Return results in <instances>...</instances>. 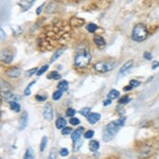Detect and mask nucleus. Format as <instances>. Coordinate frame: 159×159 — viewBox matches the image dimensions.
Here are the masks:
<instances>
[{
  "label": "nucleus",
  "instance_id": "35",
  "mask_svg": "<svg viewBox=\"0 0 159 159\" xmlns=\"http://www.w3.org/2000/svg\"><path fill=\"white\" fill-rule=\"evenodd\" d=\"M72 128L71 127H65L64 130H62V134L63 135H69V134H72Z\"/></svg>",
  "mask_w": 159,
  "mask_h": 159
},
{
  "label": "nucleus",
  "instance_id": "16",
  "mask_svg": "<svg viewBox=\"0 0 159 159\" xmlns=\"http://www.w3.org/2000/svg\"><path fill=\"white\" fill-rule=\"evenodd\" d=\"M93 40H94V43H96V46H99V47L105 46V40H104V38L101 36V35H96V36L93 37Z\"/></svg>",
  "mask_w": 159,
  "mask_h": 159
},
{
  "label": "nucleus",
  "instance_id": "23",
  "mask_svg": "<svg viewBox=\"0 0 159 159\" xmlns=\"http://www.w3.org/2000/svg\"><path fill=\"white\" fill-rule=\"evenodd\" d=\"M63 52H64V50H58V51H56V52L52 55V57H51L50 63H54V60H57V58L60 57V56L62 55V54H63Z\"/></svg>",
  "mask_w": 159,
  "mask_h": 159
},
{
  "label": "nucleus",
  "instance_id": "11",
  "mask_svg": "<svg viewBox=\"0 0 159 159\" xmlns=\"http://www.w3.org/2000/svg\"><path fill=\"white\" fill-rule=\"evenodd\" d=\"M83 132H84V127H80V128H77V130H73V132L71 134V139H72L73 141H77V140L81 139Z\"/></svg>",
  "mask_w": 159,
  "mask_h": 159
},
{
  "label": "nucleus",
  "instance_id": "6",
  "mask_svg": "<svg viewBox=\"0 0 159 159\" xmlns=\"http://www.w3.org/2000/svg\"><path fill=\"white\" fill-rule=\"evenodd\" d=\"M2 99L4 100L5 102H9V103H12V102H16L19 101L21 98L17 94L13 93V92H5V93H2Z\"/></svg>",
  "mask_w": 159,
  "mask_h": 159
},
{
  "label": "nucleus",
  "instance_id": "31",
  "mask_svg": "<svg viewBox=\"0 0 159 159\" xmlns=\"http://www.w3.org/2000/svg\"><path fill=\"white\" fill-rule=\"evenodd\" d=\"M74 142V146H73V151H77V149L81 147V145H82V140L79 139L77 140V141H73Z\"/></svg>",
  "mask_w": 159,
  "mask_h": 159
},
{
  "label": "nucleus",
  "instance_id": "5",
  "mask_svg": "<svg viewBox=\"0 0 159 159\" xmlns=\"http://www.w3.org/2000/svg\"><path fill=\"white\" fill-rule=\"evenodd\" d=\"M13 57H14V54H13L12 51H10L9 49L2 50V52H1V60L2 62L9 64L13 60Z\"/></svg>",
  "mask_w": 159,
  "mask_h": 159
},
{
  "label": "nucleus",
  "instance_id": "24",
  "mask_svg": "<svg viewBox=\"0 0 159 159\" xmlns=\"http://www.w3.org/2000/svg\"><path fill=\"white\" fill-rule=\"evenodd\" d=\"M10 107L13 111H15V113H18V111L20 110V106L17 102H12V103H10Z\"/></svg>",
  "mask_w": 159,
  "mask_h": 159
},
{
  "label": "nucleus",
  "instance_id": "41",
  "mask_svg": "<svg viewBox=\"0 0 159 159\" xmlns=\"http://www.w3.org/2000/svg\"><path fill=\"white\" fill-rule=\"evenodd\" d=\"M47 99V96H36V100H38V101H45V100Z\"/></svg>",
  "mask_w": 159,
  "mask_h": 159
},
{
  "label": "nucleus",
  "instance_id": "38",
  "mask_svg": "<svg viewBox=\"0 0 159 159\" xmlns=\"http://www.w3.org/2000/svg\"><path fill=\"white\" fill-rule=\"evenodd\" d=\"M60 156L65 157V156H67V155L69 154V151H68L67 149H60Z\"/></svg>",
  "mask_w": 159,
  "mask_h": 159
},
{
  "label": "nucleus",
  "instance_id": "44",
  "mask_svg": "<svg viewBox=\"0 0 159 159\" xmlns=\"http://www.w3.org/2000/svg\"><path fill=\"white\" fill-rule=\"evenodd\" d=\"M157 67H159V62H154L152 65V69H156Z\"/></svg>",
  "mask_w": 159,
  "mask_h": 159
},
{
  "label": "nucleus",
  "instance_id": "30",
  "mask_svg": "<svg viewBox=\"0 0 159 159\" xmlns=\"http://www.w3.org/2000/svg\"><path fill=\"white\" fill-rule=\"evenodd\" d=\"M47 142H48V139H47V137H43V140H41V144H40V151H41V152H43V151H45V149H46Z\"/></svg>",
  "mask_w": 159,
  "mask_h": 159
},
{
  "label": "nucleus",
  "instance_id": "14",
  "mask_svg": "<svg viewBox=\"0 0 159 159\" xmlns=\"http://www.w3.org/2000/svg\"><path fill=\"white\" fill-rule=\"evenodd\" d=\"M57 90L62 91L63 93L65 91H67V90H68V82H67V81H60V82L58 83V85H57Z\"/></svg>",
  "mask_w": 159,
  "mask_h": 159
},
{
  "label": "nucleus",
  "instance_id": "15",
  "mask_svg": "<svg viewBox=\"0 0 159 159\" xmlns=\"http://www.w3.org/2000/svg\"><path fill=\"white\" fill-rule=\"evenodd\" d=\"M84 19H81V18H77V17H73L70 20V24H71V26H80L81 24H84Z\"/></svg>",
  "mask_w": 159,
  "mask_h": 159
},
{
  "label": "nucleus",
  "instance_id": "3",
  "mask_svg": "<svg viewBox=\"0 0 159 159\" xmlns=\"http://www.w3.org/2000/svg\"><path fill=\"white\" fill-rule=\"evenodd\" d=\"M149 35V30L144 24H136L132 29V38L135 41H143Z\"/></svg>",
  "mask_w": 159,
  "mask_h": 159
},
{
  "label": "nucleus",
  "instance_id": "36",
  "mask_svg": "<svg viewBox=\"0 0 159 159\" xmlns=\"http://www.w3.org/2000/svg\"><path fill=\"white\" fill-rule=\"evenodd\" d=\"M34 83L35 82H32L31 84H29V86L26 88V90H24V96H30V93H31V86L34 85Z\"/></svg>",
  "mask_w": 159,
  "mask_h": 159
},
{
  "label": "nucleus",
  "instance_id": "25",
  "mask_svg": "<svg viewBox=\"0 0 159 159\" xmlns=\"http://www.w3.org/2000/svg\"><path fill=\"white\" fill-rule=\"evenodd\" d=\"M130 98L127 96H124L123 98H121V99L119 100V104H120V105H125V104L130 103Z\"/></svg>",
  "mask_w": 159,
  "mask_h": 159
},
{
  "label": "nucleus",
  "instance_id": "33",
  "mask_svg": "<svg viewBox=\"0 0 159 159\" xmlns=\"http://www.w3.org/2000/svg\"><path fill=\"white\" fill-rule=\"evenodd\" d=\"M66 115L70 118H73V116L75 115V110L73 108H68L67 111H66Z\"/></svg>",
  "mask_w": 159,
  "mask_h": 159
},
{
  "label": "nucleus",
  "instance_id": "43",
  "mask_svg": "<svg viewBox=\"0 0 159 159\" xmlns=\"http://www.w3.org/2000/svg\"><path fill=\"white\" fill-rule=\"evenodd\" d=\"M35 72L37 73V68H34V69H32L31 71H29V72H28V74H29V75H32V74H34Z\"/></svg>",
  "mask_w": 159,
  "mask_h": 159
},
{
  "label": "nucleus",
  "instance_id": "22",
  "mask_svg": "<svg viewBox=\"0 0 159 159\" xmlns=\"http://www.w3.org/2000/svg\"><path fill=\"white\" fill-rule=\"evenodd\" d=\"M48 79L50 80H58L60 79V74L57 72V71H51L48 74Z\"/></svg>",
  "mask_w": 159,
  "mask_h": 159
},
{
  "label": "nucleus",
  "instance_id": "45",
  "mask_svg": "<svg viewBox=\"0 0 159 159\" xmlns=\"http://www.w3.org/2000/svg\"><path fill=\"white\" fill-rule=\"evenodd\" d=\"M43 4H41L40 7H39L38 9H37V11H36V14H37V15H39V14L41 13V9H43Z\"/></svg>",
  "mask_w": 159,
  "mask_h": 159
},
{
  "label": "nucleus",
  "instance_id": "1",
  "mask_svg": "<svg viewBox=\"0 0 159 159\" xmlns=\"http://www.w3.org/2000/svg\"><path fill=\"white\" fill-rule=\"evenodd\" d=\"M90 60H91V55L90 52L86 49H81L80 51H77V53L75 54L74 57V65L77 68H86L89 65Z\"/></svg>",
  "mask_w": 159,
  "mask_h": 159
},
{
  "label": "nucleus",
  "instance_id": "28",
  "mask_svg": "<svg viewBox=\"0 0 159 159\" xmlns=\"http://www.w3.org/2000/svg\"><path fill=\"white\" fill-rule=\"evenodd\" d=\"M89 111H90V108L89 107H84V108H82L81 110H80V113L82 115V116H85V117H87L88 115H89Z\"/></svg>",
  "mask_w": 159,
  "mask_h": 159
},
{
  "label": "nucleus",
  "instance_id": "29",
  "mask_svg": "<svg viewBox=\"0 0 159 159\" xmlns=\"http://www.w3.org/2000/svg\"><path fill=\"white\" fill-rule=\"evenodd\" d=\"M93 136H94V132H93V130H87V132L84 134V138H86V139H91Z\"/></svg>",
  "mask_w": 159,
  "mask_h": 159
},
{
  "label": "nucleus",
  "instance_id": "37",
  "mask_svg": "<svg viewBox=\"0 0 159 159\" xmlns=\"http://www.w3.org/2000/svg\"><path fill=\"white\" fill-rule=\"evenodd\" d=\"M130 85L132 87H138V86H140V82L137 81V80H132L130 82Z\"/></svg>",
  "mask_w": 159,
  "mask_h": 159
},
{
  "label": "nucleus",
  "instance_id": "40",
  "mask_svg": "<svg viewBox=\"0 0 159 159\" xmlns=\"http://www.w3.org/2000/svg\"><path fill=\"white\" fill-rule=\"evenodd\" d=\"M48 159H56V153L54 149H52L50 153V155H49V158Z\"/></svg>",
  "mask_w": 159,
  "mask_h": 159
},
{
  "label": "nucleus",
  "instance_id": "19",
  "mask_svg": "<svg viewBox=\"0 0 159 159\" xmlns=\"http://www.w3.org/2000/svg\"><path fill=\"white\" fill-rule=\"evenodd\" d=\"M66 123H67V121L64 118H58L57 120H56V127H57L58 130H64V128L66 127Z\"/></svg>",
  "mask_w": 159,
  "mask_h": 159
},
{
  "label": "nucleus",
  "instance_id": "2",
  "mask_svg": "<svg viewBox=\"0 0 159 159\" xmlns=\"http://www.w3.org/2000/svg\"><path fill=\"white\" fill-rule=\"evenodd\" d=\"M120 128H121V126L117 123V121L108 123L103 130V141L104 142H108V141L113 140V137L118 134Z\"/></svg>",
  "mask_w": 159,
  "mask_h": 159
},
{
  "label": "nucleus",
  "instance_id": "39",
  "mask_svg": "<svg viewBox=\"0 0 159 159\" xmlns=\"http://www.w3.org/2000/svg\"><path fill=\"white\" fill-rule=\"evenodd\" d=\"M143 57L145 58V60H152V54L149 52H144V54H143Z\"/></svg>",
  "mask_w": 159,
  "mask_h": 159
},
{
  "label": "nucleus",
  "instance_id": "32",
  "mask_svg": "<svg viewBox=\"0 0 159 159\" xmlns=\"http://www.w3.org/2000/svg\"><path fill=\"white\" fill-rule=\"evenodd\" d=\"M48 68H49V66H48V65L43 66V67H41L40 69H39L38 71H37V73H36V74H37V75H41V74H43V73H45V72H46L47 70H48Z\"/></svg>",
  "mask_w": 159,
  "mask_h": 159
},
{
  "label": "nucleus",
  "instance_id": "34",
  "mask_svg": "<svg viewBox=\"0 0 159 159\" xmlns=\"http://www.w3.org/2000/svg\"><path fill=\"white\" fill-rule=\"evenodd\" d=\"M69 122H70V124H71V125H79V124H80V120L77 118H75V117H73V118H70Z\"/></svg>",
  "mask_w": 159,
  "mask_h": 159
},
{
  "label": "nucleus",
  "instance_id": "42",
  "mask_svg": "<svg viewBox=\"0 0 159 159\" xmlns=\"http://www.w3.org/2000/svg\"><path fill=\"white\" fill-rule=\"evenodd\" d=\"M110 104H111V100H109V99L105 100V101L103 102V105L104 106H108V105H110Z\"/></svg>",
  "mask_w": 159,
  "mask_h": 159
},
{
  "label": "nucleus",
  "instance_id": "4",
  "mask_svg": "<svg viewBox=\"0 0 159 159\" xmlns=\"http://www.w3.org/2000/svg\"><path fill=\"white\" fill-rule=\"evenodd\" d=\"M116 67V62L115 60H101V62H98V63L94 64L93 68L96 71L98 72H108V71H111L113 68Z\"/></svg>",
  "mask_w": 159,
  "mask_h": 159
},
{
  "label": "nucleus",
  "instance_id": "13",
  "mask_svg": "<svg viewBox=\"0 0 159 159\" xmlns=\"http://www.w3.org/2000/svg\"><path fill=\"white\" fill-rule=\"evenodd\" d=\"M0 89H1V92L2 93H5V92H10L11 91V86L9 83H7L5 81L1 80V87H0Z\"/></svg>",
  "mask_w": 159,
  "mask_h": 159
},
{
  "label": "nucleus",
  "instance_id": "47",
  "mask_svg": "<svg viewBox=\"0 0 159 159\" xmlns=\"http://www.w3.org/2000/svg\"><path fill=\"white\" fill-rule=\"evenodd\" d=\"M0 32H1V38H4V37H5V34L4 33H3V30L2 29H1V30H0Z\"/></svg>",
  "mask_w": 159,
  "mask_h": 159
},
{
  "label": "nucleus",
  "instance_id": "18",
  "mask_svg": "<svg viewBox=\"0 0 159 159\" xmlns=\"http://www.w3.org/2000/svg\"><path fill=\"white\" fill-rule=\"evenodd\" d=\"M119 96H120V92H119L118 90H116V89L110 90V91L108 92V94H107V98H108L109 100L118 99Z\"/></svg>",
  "mask_w": 159,
  "mask_h": 159
},
{
  "label": "nucleus",
  "instance_id": "48",
  "mask_svg": "<svg viewBox=\"0 0 159 159\" xmlns=\"http://www.w3.org/2000/svg\"><path fill=\"white\" fill-rule=\"evenodd\" d=\"M71 159H77V158H71Z\"/></svg>",
  "mask_w": 159,
  "mask_h": 159
},
{
  "label": "nucleus",
  "instance_id": "27",
  "mask_svg": "<svg viewBox=\"0 0 159 159\" xmlns=\"http://www.w3.org/2000/svg\"><path fill=\"white\" fill-rule=\"evenodd\" d=\"M86 29H87V31L90 32V33H93V32L98 29V26L94 24H89L88 26H86Z\"/></svg>",
  "mask_w": 159,
  "mask_h": 159
},
{
  "label": "nucleus",
  "instance_id": "21",
  "mask_svg": "<svg viewBox=\"0 0 159 159\" xmlns=\"http://www.w3.org/2000/svg\"><path fill=\"white\" fill-rule=\"evenodd\" d=\"M32 4H33V1L32 2H29V1H21V2H19V5L21 7V9L24 11H26Z\"/></svg>",
  "mask_w": 159,
  "mask_h": 159
},
{
  "label": "nucleus",
  "instance_id": "8",
  "mask_svg": "<svg viewBox=\"0 0 159 159\" xmlns=\"http://www.w3.org/2000/svg\"><path fill=\"white\" fill-rule=\"evenodd\" d=\"M20 69L17 67H12L10 68V69L7 70V72H5V74L7 75L9 77H12V79H16V77H18L20 75Z\"/></svg>",
  "mask_w": 159,
  "mask_h": 159
},
{
  "label": "nucleus",
  "instance_id": "20",
  "mask_svg": "<svg viewBox=\"0 0 159 159\" xmlns=\"http://www.w3.org/2000/svg\"><path fill=\"white\" fill-rule=\"evenodd\" d=\"M34 158V151L32 147L26 149V154H24V159H33Z\"/></svg>",
  "mask_w": 159,
  "mask_h": 159
},
{
  "label": "nucleus",
  "instance_id": "7",
  "mask_svg": "<svg viewBox=\"0 0 159 159\" xmlns=\"http://www.w3.org/2000/svg\"><path fill=\"white\" fill-rule=\"evenodd\" d=\"M43 118L46 119L48 121H51L53 119V108H52V105L51 104H46L45 107H43Z\"/></svg>",
  "mask_w": 159,
  "mask_h": 159
},
{
  "label": "nucleus",
  "instance_id": "26",
  "mask_svg": "<svg viewBox=\"0 0 159 159\" xmlns=\"http://www.w3.org/2000/svg\"><path fill=\"white\" fill-rule=\"evenodd\" d=\"M62 96H63V92L60 91V90H56V91L53 92L52 99L55 100V101H57V100H60V98H62Z\"/></svg>",
  "mask_w": 159,
  "mask_h": 159
},
{
  "label": "nucleus",
  "instance_id": "9",
  "mask_svg": "<svg viewBox=\"0 0 159 159\" xmlns=\"http://www.w3.org/2000/svg\"><path fill=\"white\" fill-rule=\"evenodd\" d=\"M100 119H101V115L98 113H90L88 116H87V120L90 124H96V122H99Z\"/></svg>",
  "mask_w": 159,
  "mask_h": 159
},
{
  "label": "nucleus",
  "instance_id": "46",
  "mask_svg": "<svg viewBox=\"0 0 159 159\" xmlns=\"http://www.w3.org/2000/svg\"><path fill=\"white\" fill-rule=\"evenodd\" d=\"M132 87L130 85V86H127V87H124V90H125V91H128V90H132Z\"/></svg>",
  "mask_w": 159,
  "mask_h": 159
},
{
  "label": "nucleus",
  "instance_id": "10",
  "mask_svg": "<svg viewBox=\"0 0 159 159\" xmlns=\"http://www.w3.org/2000/svg\"><path fill=\"white\" fill-rule=\"evenodd\" d=\"M134 66V60H127L124 65H123V67L121 68V70H120V72H119V74H125L127 71H130V69H132V67Z\"/></svg>",
  "mask_w": 159,
  "mask_h": 159
},
{
  "label": "nucleus",
  "instance_id": "12",
  "mask_svg": "<svg viewBox=\"0 0 159 159\" xmlns=\"http://www.w3.org/2000/svg\"><path fill=\"white\" fill-rule=\"evenodd\" d=\"M20 126H19V130H24L26 128V126L28 125V120H29V116H28V113H26L24 111V113H22V117L21 119H20Z\"/></svg>",
  "mask_w": 159,
  "mask_h": 159
},
{
  "label": "nucleus",
  "instance_id": "17",
  "mask_svg": "<svg viewBox=\"0 0 159 159\" xmlns=\"http://www.w3.org/2000/svg\"><path fill=\"white\" fill-rule=\"evenodd\" d=\"M100 147V143L99 141H96V140H91L89 142V149L91 151V152H96V151H98Z\"/></svg>",
  "mask_w": 159,
  "mask_h": 159
}]
</instances>
